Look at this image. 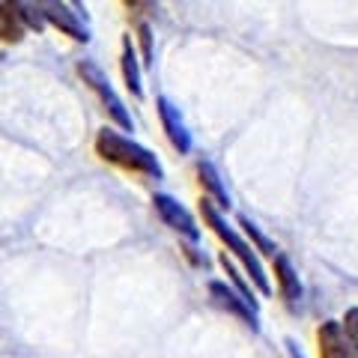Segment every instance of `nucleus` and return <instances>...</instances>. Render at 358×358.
<instances>
[{
	"label": "nucleus",
	"instance_id": "nucleus-3",
	"mask_svg": "<svg viewBox=\"0 0 358 358\" xmlns=\"http://www.w3.org/2000/svg\"><path fill=\"white\" fill-rule=\"evenodd\" d=\"M78 75L84 78V84L93 90V93L99 96V102H102V108L110 114V120L117 122L120 129H126V131H131V117H129V110H126V105H122V99L117 96V90L110 87V81H108V75L99 69V66L93 63V60H81L78 63Z\"/></svg>",
	"mask_w": 358,
	"mask_h": 358
},
{
	"label": "nucleus",
	"instance_id": "nucleus-10",
	"mask_svg": "<svg viewBox=\"0 0 358 358\" xmlns=\"http://www.w3.org/2000/svg\"><path fill=\"white\" fill-rule=\"evenodd\" d=\"M197 182H200V188H203L206 197H209L218 209H230V194H227V188H224L218 171H215V167H212L209 162H200V164H197Z\"/></svg>",
	"mask_w": 358,
	"mask_h": 358
},
{
	"label": "nucleus",
	"instance_id": "nucleus-6",
	"mask_svg": "<svg viewBox=\"0 0 358 358\" xmlns=\"http://www.w3.org/2000/svg\"><path fill=\"white\" fill-rule=\"evenodd\" d=\"M45 18H48V24L63 30L66 36H72L75 42H90V30H87V21L81 15V6H75V3H45Z\"/></svg>",
	"mask_w": 358,
	"mask_h": 358
},
{
	"label": "nucleus",
	"instance_id": "nucleus-13",
	"mask_svg": "<svg viewBox=\"0 0 358 358\" xmlns=\"http://www.w3.org/2000/svg\"><path fill=\"white\" fill-rule=\"evenodd\" d=\"M218 263H221V268H224V272H227V278H230V284H233V287H236V289H239V293H242L245 299H248V305H254V308H257V299H254V289H251V281H245V278H242V272H239V268H236V263H233V260H230V257H227V254H221V257H218Z\"/></svg>",
	"mask_w": 358,
	"mask_h": 358
},
{
	"label": "nucleus",
	"instance_id": "nucleus-5",
	"mask_svg": "<svg viewBox=\"0 0 358 358\" xmlns=\"http://www.w3.org/2000/svg\"><path fill=\"white\" fill-rule=\"evenodd\" d=\"M209 296H212V301H215L218 308L233 313V317H239L251 331L260 329V322H257V308L248 305V299H245L236 287H230L224 281H209Z\"/></svg>",
	"mask_w": 358,
	"mask_h": 358
},
{
	"label": "nucleus",
	"instance_id": "nucleus-8",
	"mask_svg": "<svg viewBox=\"0 0 358 358\" xmlns=\"http://www.w3.org/2000/svg\"><path fill=\"white\" fill-rule=\"evenodd\" d=\"M317 346H320V358H358L352 343L346 341L343 326L334 320H326L317 329Z\"/></svg>",
	"mask_w": 358,
	"mask_h": 358
},
{
	"label": "nucleus",
	"instance_id": "nucleus-1",
	"mask_svg": "<svg viewBox=\"0 0 358 358\" xmlns=\"http://www.w3.org/2000/svg\"><path fill=\"white\" fill-rule=\"evenodd\" d=\"M200 215H203V221L212 227V233L227 245L230 248V254L236 257V260L245 266V272H248V281L260 289L263 296H268L272 293V284H268V278H266V272H263V266H260V257H257V251H254V245L245 239V236H239L236 233V227H230L227 221H224V215H221V209L212 203L209 197H203L200 200Z\"/></svg>",
	"mask_w": 358,
	"mask_h": 358
},
{
	"label": "nucleus",
	"instance_id": "nucleus-7",
	"mask_svg": "<svg viewBox=\"0 0 358 358\" xmlns=\"http://www.w3.org/2000/svg\"><path fill=\"white\" fill-rule=\"evenodd\" d=\"M155 108H159L162 129H164V134H167V141L173 143V150L182 152V155L192 152V134H188L182 117H179V108L171 102V99H164V96L155 99Z\"/></svg>",
	"mask_w": 358,
	"mask_h": 358
},
{
	"label": "nucleus",
	"instance_id": "nucleus-11",
	"mask_svg": "<svg viewBox=\"0 0 358 358\" xmlns=\"http://www.w3.org/2000/svg\"><path fill=\"white\" fill-rule=\"evenodd\" d=\"M122 78H126V87L131 90L134 99H143V84H141V63H138V51H134L131 39H122Z\"/></svg>",
	"mask_w": 358,
	"mask_h": 358
},
{
	"label": "nucleus",
	"instance_id": "nucleus-17",
	"mask_svg": "<svg viewBox=\"0 0 358 358\" xmlns=\"http://www.w3.org/2000/svg\"><path fill=\"white\" fill-rule=\"evenodd\" d=\"M138 36H141V48H143V63H152V30L150 24H141L138 27Z\"/></svg>",
	"mask_w": 358,
	"mask_h": 358
},
{
	"label": "nucleus",
	"instance_id": "nucleus-2",
	"mask_svg": "<svg viewBox=\"0 0 358 358\" xmlns=\"http://www.w3.org/2000/svg\"><path fill=\"white\" fill-rule=\"evenodd\" d=\"M96 152L102 155L105 162L122 167V171H131V173H143V176H152V179H162V164L159 159L141 143H134L126 134H120L114 129H99L96 134Z\"/></svg>",
	"mask_w": 358,
	"mask_h": 358
},
{
	"label": "nucleus",
	"instance_id": "nucleus-4",
	"mask_svg": "<svg viewBox=\"0 0 358 358\" xmlns=\"http://www.w3.org/2000/svg\"><path fill=\"white\" fill-rule=\"evenodd\" d=\"M152 203H155V212H159V218L171 227L173 233H179L188 245H197L200 242V227L194 224V215L188 212L179 200H173L171 194H155L152 197Z\"/></svg>",
	"mask_w": 358,
	"mask_h": 358
},
{
	"label": "nucleus",
	"instance_id": "nucleus-16",
	"mask_svg": "<svg viewBox=\"0 0 358 358\" xmlns=\"http://www.w3.org/2000/svg\"><path fill=\"white\" fill-rule=\"evenodd\" d=\"M341 326H343V334H346V341H350V343H352V350L358 352V308H350V310L343 313Z\"/></svg>",
	"mask_w": 358,
	"mask_h": 358
},
{
	"label": "nucleus",
	"instance_id": "nucleus-18",
	"mask_svg": "<svg viewBox=\"0 0 358 358\" xmlns=\"http://www.w3.org/2000/svg\"><path fill=\"white\" fill-rule=\"evenodd\" d=\"M287 346H289V355H293V358H305V355H301V352H299V350H296V343H293V341H289V343H287Z\"/></svg>",
	"mask_w": 358,
	"mask_h": 358
},
{
	"label": "nucleus",
	"instance_id": "nucleus-12",
	"mask_svg": "<svg viewBox=\"0 0 358 358\" xmlns=\"http://www.w3.org/2000/svg\"><path fill=\"white\" fill-rule=\"evenodd\" d=\"M239 227H242V233H245V239H248V242L254 245V251L272 254V260H275L278 254H281V251H278V245H275L272 239H268L266 233H263L260 227H257V224H254V221H251L248 215H239Z\"/></svg>",
	"mask_w": 358,
	"mask_h": 358
},
{
	"label": "nucleus",
	"instance_id": "nucleus-9",
	"mask_svg": "<svg viewBox=\"0 0 358 358\" xmlns=\"http://www.w3.org/2000/svg\"><path fill=\"white\" fill-rule=\"evenodd\" d=\"M275 281H278V293H281V299L287 301L289 308H296L301 301V281H299V272L293 268V263H289L287 254H278L275 260Z\"/></svg>",
	"mask_w": 358,
	"mask_h": 358
},
{
	"label": "nucleus",
	"instance_id": "nucleus-14",
	"mask_svg": "<svg viewBox=\"0 0 358 358\" xmlns=\"http://www.w3.org/2000/svg\"><path fill=\"white\" fill-rule=\"evenodd\" d=\"M21 33H24V21L15 3H3V39L6 42H18Z\"/></svg>",
	"mask_w": 358,
	"mask_h": 358
},
{
	"label": "nucleus",
	"instance_id": "nucleus-15",
	"mask_svg": "<svg viewBox=\"0 0 358 358\" xmlns=\"http://www.w3.org/2000/svg\"><path fill=\"white\" fill-rule=\"evenodd\" d=\"M15 6H18V13H21L24 27L45 30V24H48V18H45V6H36V3H15Z\"/></svg>",
	"mask_w": 358,
	"mask_h": 358
}]
</instances>
